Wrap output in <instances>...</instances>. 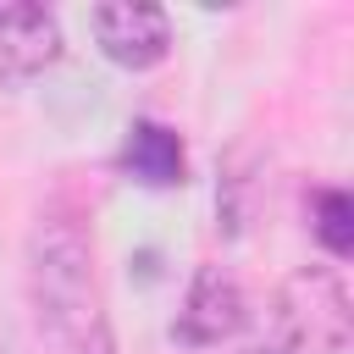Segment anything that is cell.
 Masks as SVG:
<instances>
[{"instance_id":"cell-8","label":"cell","mask_w":354,"mask_h":354,"mask_svg":"<svg viewBox=\"0 0 354 354\" xmlns=\"http://www.w3.org/2000/svg\"><path fill=\"white\" fill-rule=\"evenodd\" d=\"M72 348H77V354H116V348H111V326H94V332H88L83 343H72Z\"/></svg>"},{"instance_id":"cell-4","label":"cell","mask_w":354,"mask_h":354,"mask_svg":"<svg viewBox=\"0 0 354 354\" xmlns=\"http://www.w3.org/2000/svg\"><path fill=\"white\" fill-rule=\"evenodd\" d=\"M243 321H249L243 288H238L221 266H199L194 282H188V299H183L177 321H171V337H177L183 348H210V343L243 332Z\"/></svg>"},{"instance_id":"cell-2","label":"cell","mask_w":354,"mask_h":354,"mask_svg":"<svg viewBox=\"0 0 354 354\" xmlns=\"http://www.w3.org/2000/svg\"><path fill=\"white\" fill-rule=\"evenodd\" d=\"M277 326H282V354H348L354 337V310L337 282V271H304L277 293Z\"/></svg>"},{"instance_id":"cell-5","label":"cell","mask_w":354,"mask_h":354,"mask_svg":"<svg viewBox=\"0 0 354 354\" xmlns=\"http://www.w3.org/2000/svg\"><path fill=\"white\" fill-rule=\"evenodd\" d=\"M55 55H61V22H55V11H44L33 0L0 6V72L6 77H33Z\"/></svg>"},{"instance_id":"cell-6","label":"cell","mask_w":354,"mask_h":354,"mask_svg":"<svg viewBox=\"0 0 354 354\" xmlns=\"http://www.w3.org/2000/svg\"><path fill=\"white\" fill-rule=\"evenodd\" d=\"M122 171L144 188H177L183 171H188L183 138L166 122H133L127 138H122Z\"/></svg>"},{"instance_id":"cell-3","label":"cell","mask_w":354,"mask_h":354,"mask_svg":"<svg viewBox=\"0 0 354 354\" xmlns=\"http://www.w3.org/2000/svg\"><path fill=\"white\" fill-rule=\"evenodd\" d=\"M88 28H94V44L105 61L127 66V72H144L155 61H166L171 50V22L160 6H144V0H111V6H94L88 11Z\"/></svg>"},{"instance_id":"cell-7","label":"cell","mask_w":354,"mask_h":354,"mask_svg":"<svg viewBox=\"0 0 354 354\" xmlns=\"http://www.w3.org/2000/svg\"><path fill=\"white\" fill-rule=\"evenodd\" d=\"M310 232L332 260L354 254V199L343 188H315L310 194Z\"/></svg>"},{"instance_id":"cell-1","label":"cell","mask_w":354,"mask_h":354,"mask_svg":"<svg viewBox=\"0 0 354 354\" xmlns=\"http://www.w3.org/2000/svg\"><path fill=\"white\" fill-rule=\"evenodd\" d=\"M33 304H39V321L61 337V343H83L94 326H105L100 315V293H94V271H88V243L83 232L50 221L39 227L33 238Z\"/></svg>"},{"instance_id":"cell-9","label":"cell","mask_w":354,"mask_h":354,"mask_svg":"<svg viewBox=\"0 0 354 354\" xmlns=\"http://www.w3.org/2000/svg\"><path fill=\"white\" fill-rule=\"evenodd\" d=\"M243 354H282V348H277V343H271V348H243Z\"/></svg>"}]
</instances>
